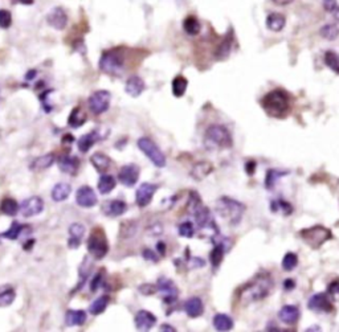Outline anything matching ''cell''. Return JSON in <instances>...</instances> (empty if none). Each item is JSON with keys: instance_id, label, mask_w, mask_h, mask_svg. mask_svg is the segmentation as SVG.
I'll use <instances>...</instances> for the list:
<instances>
[{"instance_id": "1", "label": "cell", "mask_w": 339, "mask_h": 332, "mask_svg": "<svg viewBox=\"0 0 339 332\" xmlns=\"http://www.w3.org/2000/svg\"><path fill=\"white\" fill-rule=\"evenodd\" d=\"M273 289L272 277L266 273L257 275L253 281H250L246 286H244L240 291V300L244 303H253L268 297Z\"/></svg>"}, {"instance_id": "2", "label": "cell", "mask_w": 339, "mask_h": 332, "mask_svg": "<svg viewBox=\"0 0 339 332\" xmlns=\"http://www.w3.org/2000/svg\"><path fill=\"white\" fill-rule=\"evenodd\" d=\"M261 106L273 118H285L290 111V98L284 90H273L261 100Z\"/></svg>"}, {"instance_id": "3", "label": "cell", "mask_w": 339, "mask_h": 332, "mask_svg": "<svg viewBox=\"0 0 339 332\" xmlns=\"http://www.w3.org/2000/svg\"><path fill=\"white\" fill-rule=\"evenodd\" d=\"M216 212L231 225H239L245 212V205L231 197H220L216 201Z\"/></svg>"}, {"instance_id": "4", "label": "cell", "mask_w": 339, "mask_h": 332, "mask_svg": "<svg viewBox=\"0 0 339 332\" xmlns=\"http://www.w3.org/2000/svg\"><path fill=\"white\" fill-rule=\"evenodd\" d=\"M98 66H100V70L105 74L119 77L123 74L126 69L125 54L122 53L121 49L106 50L101 56Z\"/></svg>"}, {"instance_id": "5", "label": "cell", "mask_w": 339, "mask_h": 332, "mask_svg": "<svg viewBox=\"0 0 339 332\" xmlns=\"http://www.w3.org/2000/svg\"><path fill=\"white\" fill-rule=\"evenodd\" d=\"M188 209L189 212L193 214L195 221H196V225L199 226L201 230H203V229L218 228L216 224H215L214 218H212L211 211L207 207H204L197 193L195 192L191 193V196H189L188 200Z\"/></svg>"}, {"instance_id": "6", "label": "cell", "mask_w": 339, "mask_h": 332, "mask_svg": "<svg viewBox=\"0 0 339 332\" xmlns=\"http://www.w3.org/2000/svg\"><path fill=\"white\" fill-rule=\"evenodd\" d=\"M300 237L304 239L305 242L313 249L321 247L328 239L332 238V234L330 229L325 228L322 225H315L311 228H306L300 232Z\"/></svg>"}, {"instance_id": "7", "label": "cell", "mask_w": 339, "mask_h": 332, "mask_svg": "<svg viewBox=\"0 0 339 332\" xmlns=\"http://www.w3.org/2000/svg\"><path fill=\"white\" fill-rule=\"evenodd\" d=\"M206 142L219 148H229L232 146V136L227 127L222 125H211L206 131Z\"/></svg>"}, {"instance_id": "8", "label": "cell", "mask_w": 339, "mask_h": 332, "mask_svg": "<svg viewBox=\"0 0 339 332\" xmlns=\"http://www.w3.org/2000/svg\"><path fill=\"white\" fill-rule=\"evenodd\" d=\"M88 252L96 260H102L109 252V242H107L106 234L101 228L92 230V234L88 238Z\"/></svg>"}, {"instance_id": "9", "label": "cell", "mask_w": 339, "mask_h": 332, "mask_svg": "<svg viewBox=\"0 0 339 332\" xmlns=\"http://www.w3.org/2000/svg\"><path fill=\"white\" fill-rule=\"evenodd\" d=\"M138 147H140V150L142 151L143 154L150 159L151 163L155 167L163 168L166 165V156H164L161 148L150 138H141V139H138Z\"/></svg>"}, {"instance_id": "10", "label": "cell", "mask_w": 339, "mask_h": 332, "mask_svg": "<svg viewBox=\"0 0 339 332\" xmlns=\"http://www.w3.org/2000/svg\"><path fill=\"white\" fill-rule=\"evenodd\" d=\"M110 102L111 94L107 90H97L88 100L90 111L96 115H101L106 113L109 110V107H110Z\"/></svg>"}, {"instance_id": "11", "label": "cell", "mask_w": 339, "mask_h": 332, "mask_svg": "<svg viewBox=\"0 0 339 332\" xmlns=\"http://www.w3.org/2000/svg\"><path fill=\"white\" fill-rule=\"evenodd\" d=\"M157 287L158 291L163 295L164 303L171 304L176 302V299H178V287H176L175 283L172 282L171 279L162 277V278L158 279Z\"/></svg>"}, {"instance_id": "12", "label": "cell", "mask_w": 339, "mask_h": 332, "mask_svg": "<svg viewBox=\"0 0 339 332\" xmlns=\"http://www.w3.org/2000/svg\"><path fill=\"white\" fill-rule=\"evenodd\" d=\"M68 14L62 7L52 8L47 15V23L56 31H62L68 25Z\"/></svg>"}, {"instance_id": "13", "label": "cell", "mask_w": 339, "mask_h": 332, "mask_svg": "<svg viewBox=\"0 0 339 332\" xmlns=\"http://www.w3.org/2000/svg\"><path fill=\"white\" fill-rule=\"evenodd\" d=\"M76 203L81 208H93L98 203V199L92 187L82 186L76 192Z\"/></svg>"}, {"instance_id": "14", "label": "cell", "mask_w": 339, "mask_h": 332, "mask_svg": "<svg viewBox=\"0 0 339 332\" xmlns=\"http://www.w3.org/2000/svg\"><path fill=\"white\" fill-rule=\"evenodd\" d=\"M44 209V201L41 197L39 196H31L28 199H25L22 204H20V209L22 214L24 217H32V216H37L43 212Z\"/></svg>"}, {"instance_id": "15", "label": "cell", "mask_w": 339, "mask_h": 332, "mask_svg": "<svg viewBox=\"0 0 339 332\" xmlns=\"http://www.w3.org/2000/svg\"><path fill=\"white\" fill-rule=\"evenodd\" d=\"M307 307L311 311H317V312H331L334 310V304L327 294L318 293L309 299Z\"/></svg>"}, {"instance_id": "16", "label": "cell", "mask_w": 339, "mask_h": 332, "mask_svg": "<svg viewBox=\"0 0 339 332\" xmlns=\"http://www.w3.org/2000/svg\"><path fill=\"white\" fill-rule=\"evenodd\" d=\"M140 167L137 164H126L118 172V180L125 187H134L140 179Z\"/></svg>"}, {"instance_id": "17", "label": "cell", "mask_w": 339, "mask_h": 332, "mask_svg": "<svg viewBox=\"0 0 339 332\" xmlns=\"http://www.w3.org/2000/svg\"><path fill=\"white\" fill-rule=\"evenodd\" d=\"M158 187L155 184H151V183H142L140 186V188L137 190L135 195V201L138 204V207L145 208L147 207L149 204L153 200L154 195L157 192Z\"/></svg>"}, {"instance_id": "18", "label": "cell", "mask_w": 339, "mask_h": 332, "mask_svg": "<svg viewBox=\"0 0 339 332\" xmlns=\"http://www.w3.org/2000/svg\"><path fill=\"white\" fill-rule=\"evenodd\" d=\"M300 308L294 304H286L279 311V319L286 325L296 324L297 321L300 320Z\"/></svg>"}, {"instance_id": "19", "label": "cell", "mask_w": 339, "mask_h": 332, "mask_svg": "<svg viewBox=\"0 0 339 332\" xmlns=\"http://www.w3.org/2000/svg\"><path fill=\"white\" fill-rule=\"evenodd\" d=\"M157 323V316L151 314L150 311L141 310L135 315V327L140 331H149Z\"/></svg>"}, {"instance_id": "20", "label": "cell", "mask_w": 339, "mask_h": 332, "mask_svg": "<svg viewBox=\"0 0 339 332\" xmlns=\"http://www.w3.org/2000/svg\"><path fill=\"white\" fill-rule=\"evenodd\" d=\"M145 88H146V84L140 75H131L125 84V92L132 98L140 97L145 92Z\"/></svg>"}, {"instance_id": "21", "label": "cell", "mask_w": 339, "mask_h": 332, "mask_svg": "<svg viewBox=\"0 0 339 332\" xmlns=\"http://www.w3.org/2000/svg\"><path fill=\"white\" fill-rule=\"evenodd\" d=\"M85 236V226L80 224V222H75L72 224L69 228V239L68 245L71 249H77L81 245L82 239Z\"/></svg>"}, {"instance_id": "22", "label": "cell", "mask_w": 339, "mask_h": 332, "mask_svg": "<svg viewBox=\"0 0 339 332\" xmlns=\"http://www.w3.org/2000/svg\"><path fill=\"white\" fill-rule=\"evenodd\" d=\"M58 168L60 171L68 174V175H75L76 172L79 171L80 167V160L79 157L71 156V155H64L61 156L57 161Z\"/></svg>"}, {"instance_id": "23", "label": "cell", "mask_w": 339, "mask_h": 332, "mask_svg": "<svg viewBox=\"0 0 339 332\" xmlns=\"http://www.w3.org/2000/svg\"><path fill=\"white\" fill-rule=\"evenodd\" d=\"M184 311L188 315L189 318H199L204 312V304L203 300L199 297H192L186 300L184 303Z\"/></svg>"}, {"instance_id": "24", "label": "cell", "mask_w": 339, "mask_h": 332, "mask_svg": "<svg viewBox=\"0 0 339 332\" xmlns=\"http://www.w3.org/2000/svg\"><path fill=\"white\" fill-rule=\"evenodd\" d=\"M233 44V35L232 33H227L222 39L220 44L218 45L216 50H215V58L219 61L225 60L228 57L229 53H231V49H232Z\"/></svg>"}, {"instance_id": "25", "label": "cell", "mask_w": 339, "mask_h": 332, "mask_svg": "<svg viewBox=\"0 0 339 332\" xmlns=\"http://www.w3.org/2000/svg\"><path fill=\"white\" fill-rule=\"evenodd\" d=\"M88 315L84 310H68L65 314V324L68 327H81L86 323Z\"/></svg>"}, {"instance_id": "26", "label": "cell", "mask_w": 339, "mask_h": 332, "mask_svg": "<svg viewBox=\"0 0 339 332\" xmlns=\"http://www.w3.org/2000/svg\"><path fill=\"white\" fill-rule=\"evenodd\" d=\"M286 19L284 15L279 12H272L266 18V28L272 32H281L282 29L285 28Z\"/></svg>"}, {"instance_id": "27", "label": "cell", "mask_w": 339, "mask_h": 332, "mask_svg": "<svg viewBox=\"0 0 339 332\" xmlns=\"http://www.w3.org/2000/svg\"><path fill=\"white\" fill-rule=\"evenodd\" d=\"M101 138H102V136H100L98 131L94 130V131L89 132V134L82 135L79 139V142H77V147H79V150L81 151V152H88V151H89L90 148L101 139Z\"/></svg>"}, {"instance_id": "28", "label": "cell", "mask_w": 339, "mask_h": 332, "mask_svg": "<svg viewBox=\"0 0 339 332\" xmlns=\"http://www.w3.org/2000/svg\"><path fill=\"white\" fill-rule=\"evenodd\" d=\"M90 163L100 174H106L111 165L110 157L106 156L105 154H101V152H96V154L92 155L90 156Z\"/></svg>"}, {"instance_id": "29", "label": "cell", "mask_w": 339, "mask_h": 332, "mask_svg": "<svg viewBox=\"0 0 339 332\" xmlns=\"http://www.w3.org/2000/svg\"><path fill=\"white\" fill-rule=\"evenodd\" d=\"M27 230H32V229L29 228L28 225H22V224H19L18 221H14L11 224V226L8 228V230L2 233L0 237H2V238L12 239V241H15V239H18L19 237L22 236V234H24V232H27Z\"/></svg>"}, {"instance_id": "30", "label": "cell", "mask_w": 339, "mask_h": 332, "mask_svg": "<svg viewBox=\"0 0 339 332\" xmlns=\"http://www.w3.org/2000/svg\"><path fill=\"white\" fill-rule=\"evenodd\" d=\"M126 209H127V205H126L125 201L122 200H111L109 203H106V205L104 207L105 213L107 216H110V217L122 216L126 212Z\"/></svg>"}, {"instance_id": "31", "label": "cell", "mask_w": 339, "mask_h": 332, "mask_svg": "<svg viewBox=\"0 0 339 332\" xmlns=\"http://www.w3.org/2000/svg\"><path fill=\"white\" fill-rule=\"evenodd\" d=\"M214 171V165L211 164L210 161H199L193 165L191 170V176L195 180H203L206 176H208L211 172Z\"/></svg>"}, {"instance_id": "32", "label": "cell", "mask_w": 339, "mask_h": 332, "mask_svg": "<svg viewBox=\"0 0 339 332\" xmlns=\"http://www.w3.org/2000/svg\"><path fill=\"white\" fill-rule=\"evenodd\" d=\"M54 163V155L53 154H47L43 155V156L36 157L35 160L32 161V164L29 165V168L35 172H40L47 170V168L52 167Z\"/></svg>"}, {"instance_id": "33", "label": "cell", "mask_w": 339, "mask_h": 332, "mask_svg": "<svg viewBox=\"0 0 339 332\" xmlns=\"http://www.w3.org/2000/svg\"><path fill=\"white\" fill-rule=\"evenodd\" d=\"M72 193V187L68 183H58L53 187L52 190V199H53L56 203H60V201L66 200L69 197V195Z\"/></svg>"}, {"instance_id": "34", "label": "cell", "mask_w": 339, "mask_h": 332, "mask_svg": "<svg viewBox=\"0 0 339 332\" xmlns=\"http://www.w3.org/2000/svg\"><path fill=\"white\" fill-rule=\"evenodd\" d=\"M183 29H184V32L187 33L188 36H196L199 35L200 31H201V24L197 20V18L195 16H187L184 20H183Z\"/></svg>"}, {"instance_id": "35", "label": "cell", "mask_w": 339, "mask_h": 332, "mask_svg": "<svg viewBox=\"0 0 339 332\" xmlns=\"http://www.w3.org/2000/svg\"><path fill=\"white\" fill-rule=\"evenodd\" d=\"M86 122V114L82 111V109L80 106L75 107L73 110H72L71 115H69L68 123L71 126L72 129H79L81 127L84 123Z\"/></svg>"}, {"instance_id": "36", "label": "cell", "mask_w": 339, "mask_h": 332, "mask_svg": "<svg viewBox=\"0 0 339 332\" xmlns=\"http://www.w3.org/2000/svg\"><path fill=\"white\" fill-rule=\"evenodd\" d=\"M214 327L218 331H229L233 328V320L231 316L225 314H218L214 316Z\"/></svg>"}, {"instance_id": "37", "label": "cell", "mask_w": 339, "mask_h": 332, "mask_svg": "<svg viewBox=\"0 0 339 332\" xmlns=\"http://www.w3.org/2000/svg\"><path fill=\"white\" fill-rule=\"evenodd\" d=\"M19 209H20V205L18 204V201L11 199V197H6L0 203V212L6 216H15L19 212Z\"/></svg>"}, {"instance_id": "38", "label": "cell", "mask_w": 339, "mask_h": 332, "mask_svg": "<svg viewBox=\"0 0 339 332\" xmlns=\"http://www.w3.org/2000/svg\"><path fill=\"white\" fill-rule=\"evenodd\" d=\"M115 179L111 175H107V174H102V176L98 180V191L102 195H107L110 193L111 191L115 188Z\"/></svg>"}, {"instance_id": "39", "label": "cell", "mask_w": 339, "mask_h": 332, "mask_svg": "<svg viewBox=\"0 0 339 332\" xmlns=\"http://www.w3.org/2000/svg\"><path fill=\"white\" fill-rule=\"evenodd\" d=\"M187 86H188V81L187 78H184L183 75H176L175 78L172 79V94L178 98L184 96L187 90Z\"/></svg>"}, {"instance_id": "40", "label": "cell", "mask_w": 339, "mask_h": 332, "mask_svg": "<svg viewBox=\"0 0 339 332\" xmlns=\"http://www.w3.org/2000/svg\"><path fill=\"white\" fill-rule=\"evenodd\" d=\"M109 302H110V298L107 297V295H102V297L97 298L93 303L90 304L89 312L92 315L102 314V312L106 310L107 306H109Z\"/></svg>"}, {"instance_id": "41", "label": "cell", "mask_w": 339, "mask_h": 332, "mask_svg": "<svg viewBox=\"0 0 339 332\" xmlns=\"http://www.w3.org/2000/svg\"><path fill=\"white\" fill-rule=\"evenodd\" d=\"M321 36L323 39L328 40V41H334L339 37V28L336 24H326L323 25L319 31Z\"/></svg>"}, {"instance_id": "42", "label": "cell", "mask_w": 339, "mask_h": 332, "mask_svg": "<svg viewBox=\"0 0 339 332\" xmlns=\"http://www.w3.org/2000/svg\"><path fill=\"white\" fill-rule=\"evenodd\" d=\"M288 175V172L286 171H279V170H269L266 172V178H265V187L268 188V190H272V188H275L276 182L279 180L280 178L282 176Z\"/></svg>"}, {"instance_id": "43", "label": "cell", "mask_w": 339, "mask_h": 332, "mask_svg": "<svg viewBox=\"0 0 339 332\" xmlns=\"http://www.w3.org/2000/svg\"><path fill=\"white\" fill-rule=\"evenodd\" d=\"M325 64L328 66V69H331L332 71H335L339 74V54L335 53L334 50H327L325 53Z\"/></svg>"}, {"instance_id": "44", "label": "cell", "mask_w": 339, "mask_h": 332, "mask_svg": "<svg viewBox=\"0 0 339 332\" xmlns=\"http://www.w3.org/2000/svg\"><path fill=\"white\" fill-rule=\"evenodd\" d=\"M298 265V256L296 253H286L282 260V269L285 272H292Z\"/></svg>"}, {"instance_id": "45", "label": "cell", "mask_w": 339, "mask_h": 332, "mask_svg": "<svg viewBox=\"0 0 339 332\" xmlns=\"http://www.w3.org/2000/svg\"><path fill=\"white\" fill-rule=\"evenodd\" d=\"M15 298H16V293L12 289L4 290L0 293V307H8L14 303Z\"/></svg>"}, {"instance_id": "46", "label": "cell", "mask_w": 339, "mask_h": 332, "mask_svg": "<svg viewBox=\"0 0 339 332\" xmlns=\"http://www.w3.org/2000/svg\"><path fill=\"white\" fill-rule=\"evenodd\" d=\"M179 234L182 237H186V238H192L193 234H195V228H193L192 222H182L179 225Z\"/></svg>"}, {"instance_id": "47", "label": "cell", "mask_w": 339, "mask_h": 332, "mask_svg": "<svg viewBox=\"0 0 339 332\" xmlns=\"http://www.w3.org/2000/svg\"><path fill=\"white\" fill-rule=\"evenodd\" d=\"M12 25V14L8 10H0V28L8 29Z\"/></svg>"}, {"instance_id": "48", "label": "cell", "mask_w": 339, "mask_h": 332, "mask_svg": "<svg viewBox=\"0 0 339 332\" xmlns=\"http://www.w3.org/2000/svg\"><path fill=\"white\" fill-rule=\"evenodd\" d=\"M277 208H279V209H281L282 213H285L286 216H289V214L293 212L292 205H290L289 203L284 201V200H277V201H273V203H272V209H273V211L276 212V209H277Z\"/></svg>"}, {"instance_id": "49", "label": "cell", "mask_w": 339, "mask_h": 332, "mask_svg": "<svg viewBox=\"0 0 339 332\" xmlns=\"http://www.w3.org/2000/svg\"><path fill=\"white\" fill-rule=\"evenodd\" d=\"M158 291V287L151 283H145V285L140 286V293L143 295H153Z\"/></svg>"}, {"instance_id": "50", "label": "cell", "mask_w": 339, "mask_h": 332, "mask_svg": "<svg viewBox=\"0 0 339 332\" xmlns=\"http://www.w3.org/2000/svg\"><path fill=\"white\" fill-rule=\"evenodd\" d=\"M328 294L334 298L339 297V279H336V281L328 285Z\"/></svg>"}, {"instance_id": "51", "label": "cell", "mask_w": 339, "mask_h": 332, "mask_svg": "<svg viewBox=\"0 0 339 332\" xmlns=\"http://www.w3.org/2000/svg\"><path fill=\"white\" fill-rule=\"evenodd\" d=\"M101 282H102V273H98V274H97L93 278V281H92V285H90V290H92V293H94V291L98 290Z\"/></svg>"}, {"instance_id": "52", "label": "cell", "mask_w": 339, "mask_h": 332, "mask_svg": "<svg viewBox=\"0 0 339 332\" xmlns=\"http://www.w3.org/2000/svg\"><path fill=\"white\" fill-rule=\"evenodd\" d=\"M143 257H145V260H147V261H151V262L159 261V258L157 257V254L154 253L153 250H150V249L143 250Z\"/></svg>"}, {"instance_id": "53", "label": "cell", "mask_w": 339, "mask_h": 332, "mask_svg": "<svg viewBox=\"0 0 339 332\" xmlns=\"http://www.w3.org/2000/svg\"><path fill=\"white\" fill-rule=\"evenodd\" d=\"M323 7L327 12L334 11L338 6H336V0H323Z\"/></svg>"}, {"instance_id": "54", "label": "cell", "mask_w": 339, "mask_h": 332, "mask_svg": "<svg viewBox=\"0 0 339 332\" xmlns=\"http://www.w3.org/2000/svg\"><path fill=\"white\" fill-rule=\"evenodd\" d=\"M256 161L254 160H248L246 161V164H245V171H246V174H248V175H253L254 174V171H256Z\"/></svg>"}, {"instance_id": "55", "label": "cell", "mask_w": 339, "mask_h": 332, "mask_svg": "<svg viewBox=\"0 0 339 332\" xmlns=\"http://www.w3.org/2000/svg\"><path fill=\"white\" fill-rule=\"evenodd\" d=\"M294 286H296V282L293 281V279H286L285 282H284V289L286 291H290V290L294 289Z\"/></svg>"}, {"instance_id": "56", "label": "cell", "mask_w": 339, "mask_h": 332, "mask_svg": "<svg viewBox=\"0 0 339 332\" xmlns=\"http://www.w3.org/2000/svg\"><path fill=\"white\" fill-rule=\"evenodd\" d=\"M276 6H289L290 3H293L294 0H272Z\"/></svg>"}, {"instance_id": "57", "label": "cell", "mask_w": 339, "mask_h": 332, "mask_svg": "<svg viewBox=\"0 0 339 332\" xmlns=\"http://www.w3.org/2000/svg\"><path fill=\"white\" fill-rule=\"evenodd\" d=\"M157 250L159 252V254H161V256H164V254H166V243L158 242L157 243Z\"/></svg>"}, {"instance_id": "58", "label": "cell", "mask_w": 339, "mask_h": 332, "mask_svg": "<svg viewBox=\"0 0 339 332\" xmlns=\"http://www.w3.org/2000/svg\"><path fill=\"white\" fill-rule=\"evenodd\" d=\"M161 331H170V332H172V331H176V329L174 328V327H172V325L162 324V325H161Z\"/></svg>"}, {"instance_id": "59", "label": "cell", "mask_w": 339, "mask_h": 332, "mask_svg": "<svg viewBox=\"0 0 339 332\" xmlns=\"http://www.w3.org/2000/svg\"><path fill=\"white\" fill-rule=\"evenodd\" d=\"M16 2L20 4H24V6H32L35 3V0H16Z\"/></svg>"}, {"instance_id": "60", "label": "cell", "mask_w": 339, "mask_h": 332, "mask_svg": "<svg viewBox=\"0 0 339 332\" xmlns=\"http://www.w3.org/2000/svg\"><path fill=\"white\" fill-rule=\"evenodd\" d=\"M331 12H332V16H334V18H335L336 20L339 22V7H336L335 10H334V11H331Z\"/></svg>"}, {"instance_id": "61", "label": "cell", "mask_w": 339, "mask_h": 332, "mask_svg": "<svg viewBox=\"0 0 339 332\" xmlns=\"http://www.w3.org/2000/svg\"><path fill=\"white\" fill-rule=\"evenodd\" d=\"M31 245H33V239H29L28 242L25 243V245H24V249H25V250L31 249Z\"/></svg>"}]
</instances>
